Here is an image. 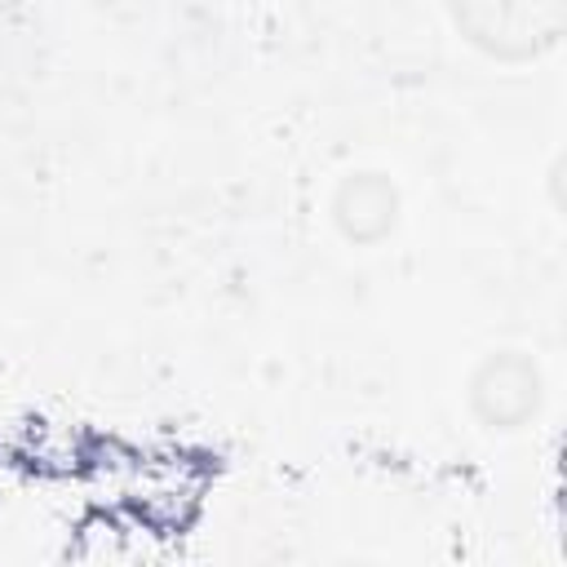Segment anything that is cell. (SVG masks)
Wrapping results in <instances>:
<instances>
[{
  "instance_id": "obj_1",
  "label": "cell",
  "mask_w": 567,
  "mask_h": 567,
  "mask_svg": "<svg viewBox=\"0 0 567 567\" xmlns=\"http://www.w3.org/2000/svg\"><path fill=\"white\" fill-rule=\"evenodd\" d=\"M452 13L470 31L474 44H483L492 53L523 58L554 40L563 0H478V4H461Z\"/></svg>"
}]
</instances>
